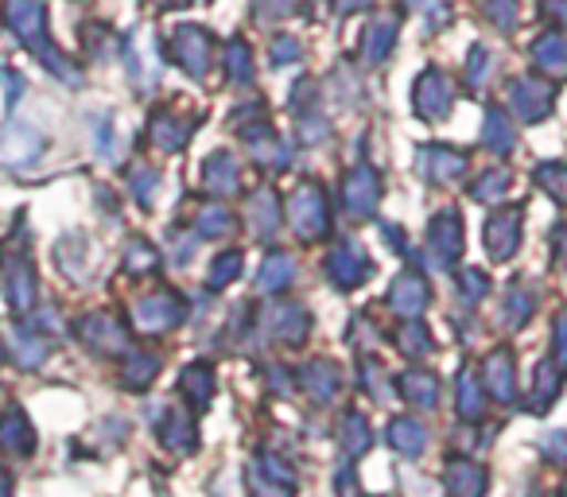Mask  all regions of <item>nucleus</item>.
<instances>
[{
	"label": "nucleus",
	"mask_w": 567,
	"mask_h": 497,
	"mask_svg": "<svg viewBox=\"0 0 567 497\" xmlns=\"http://www.w3.org/2000/svg\"><path fill=\"white\" fill-rule=\"evenodd\" d=\"M327 272H331V280L339 288H358L365 280V272H370V265H365L362 249H354V245H342V249H334V253H331Z\"/></svg>",
	"instance_id": "obj_14"
},
{
	"label": "nucleus",
	"mask_w": 567,
	"mask_h": 497,
	"mask_svg": "<svg viewBox=\"0 0 567 497\" xmlns=\"http://www.w3.org/2000/svg\"><path fill=\"white\" fill-rule=\"evenodd\" d=\"M339 489H342V494H350V497H358V482H354V470H342V474H339Z\"/></svg>",
	"instance_id": "obj_40"
},
{
	"label": "nucleus",
	"mask_w": 567,
	"mask_h": 497,
	"mask_svg": "<svg viewBox=\"0 0 567 497\" xmlns=\"http://www.w3.org/2000/svg\"><path fill=\"white\" fill-rule=\"evenodd\" d=\"M292 226L300 229V237H323L327 234V210H323V195L319 187H300L292 195Z\"/></svg>",
	"instance_id": "obj_3"
},
{
	"label": "nucleus",
	"mask_w": 567,
	"mask_h": 497,
	"mask_svg": "<svg viewBox=\"0 0 567 497\" xmlns=\"http://www.w3.org/2000/svg\"><path fill=\"white\" fill-rule=\"evenodd\" d=\"M249 489L252 497H292L296 494V474L288 463L276 455H257L249 466Z\"/></svg>",
	"instance_id": "obj_2"
},
{
	"label": "nucleus",
	"mask_w": 567,
	"mask_h": 497,
	"mask_svg": "<svg viewBox=\"0 0 567 497\" xmlns=\"http://www.w3.org/2000/svg\"><path fill=\"white\" fill-rule=\"evenodd\" d=\"M540 451L551 458V463L564 466V463H567V435H564V432H548V435L540 439Z\"/></svg>",
	"instance_id": "obj_35"
},
{
	"label": "nucleus",
	"mask_w": 567,
	"mask_h": 497,
	"mask_svg": "<svg viewBox=\"0 0 567 497\" xmlns=\"http://www.w3.org/2000/svg\"><path fill=\"white\" fill-rule=\"evenodd\" d=\"M556 362L559 370H567V311H559L556 319Z\"/></svg>",
	"instance_id": "obj_38"
},
{
	"label": "nucleus",
	"mask_w": 567,
	"mask_h": 497,
	"mask_svg": "<svg viewBox=\"0 0 567 497\" xmlns=\"http://www.w3.org/2000/svg\"><path fill=\"white\" fill-rule=\"evenodd\" d=\"M389 443H393L396 455L420 458L427 451V427L412 416H396L393 424H389Z\"/></svg>",
	"instance_id": "obj_15"
},
{
	"label": "nucleus",
	"mask_w": 567,
	"mask_h": 497,
	"mask_svg": "<svg viewBox=\"0 0 567 497\" xmlns=\"http://www.w3.org/2000/svg\"><path fill=\"white\" fill-rule=\"evenodd\" d=\"M159 373V358L156 354H128V362H125V385L128 389H148L152 385V377Z\"/></svg>",
	"instance_id": "obj_24"
},
{
	"label": "nucleus",
	"mask_w": 567,
	"mask_h": 497,
	"mask_svg": "<svg viewBox=\"0 0 567 497\" xmlns=\"http://www.w3.org/2000/svg\"><path fill=\"white\" fill-rule=\"evenodd\" d=\"M466 167V159L458 156V152H447V148H427L424 152V172L432 175V179H455L458 172Z\"/></svg>",
	"instance_id": "obj_22"
},
{
	"label": "nucleus",
	"mask_w": 567,
	"mask_h": 497,
	"mask_svg": "<svg viewBox=\"0 0 567 497\" xmlns=\"http://www.w3.org/2000/svg\"><path fill=\"white\" fill-rule=\"evenodd\" d=\"M292 277H296L292 257L276 253V257H268V265L260 269V288H265V292H280V288L292 284Z\"/></svg>",
	"instance_id": "obj_25"
},
{
	"label": "nucleus",
	"mask_w": 567,
	"mask_h": 497,
	"mask_svg": "<svg viewBox=\"0 0 567 497\" xmlns=\"http://www.w3.org/2000/svg\"><path fill=\"white\" fill-rule=\"evenodd\" d=\"M4 296H9L12 311L28 315L35 308V269L28 261H12L9 277H4Z\"/></svg>",
	"instance_id": "obj_10"
},
{
	"label": "nucleus",
	"mask_w": 567,
	"mask_h": 497,
	"mask_svg": "<svg viewBox=\"0 0 567 497\" xmlns=\"http://www.w3.org/2000/svg\"><path fill=\"white\" fill-rule=\"evenodd\" d=\"M401 350L409 358H427V354H432V334L424 331V323H420V319H409V323L401 327Z\"/></svg>",
	"instance_id": "obj_27"
},
{
	"label": "nucleus",
	"mask_w": 567,
	"mask_h": 497,
	"mask_svg": "<svg viewBox=\"0 0 567 497\" xmlns=\"http://www.w3.org/2000/svg\"><path fill=\"white\" fill-rule=\"evenodd\" d=\"M183 315H187V308H183L179 296L175 292H152V296H144V300H136L133 327L144 334H164V331H172V327H179Z\"/></svg>",
	"instance_id": "obj_1"
},
{
	"label": "nucleus",
	"mask_w": 567,
	"mask_h": 497,
	"mask_svg": "<svg viewBox=\"0 0 567 497\" xmlns=\"http://www.w3.org/2000/svg\"><path fill=\"white\" fill-rule=\"evenodd\" d=\"M564 497H567V486H564Z\"/></svg>",
	"instance_id": "obj_43"
},
{
	"label": "nucleus",
	"mask_w": 567,
	"mask_h": 497,
	"mask_svg": "<svg viewBox=\"0 0 567 497\" xmlns=\"http://www.w3.org/2000/svg\"><path fill=\"white\" fill-rule=\"evenodd\" d=\"M268 327H272V339L284 342V346H303L311 334V319L303 308L296 303H280V308L268 315Z\"/></svg>",
	"instance_id": "obj_5"
},
{
	"label": "nucleus",
	"mask_w": 567,
	"mask_h": 497,
	"mask_svg": "<svg viewBox=\"0 0 567 497\" xmlns=\"http://www.w3.org/2000/svg\"><path fill=\"white\" fill-rule=\"evenodd\" d=\"M12 354H17V362L24 365V370H35V365L48 362V342L35 339V334H17V346H12Z\"/></svg>",
	"instance_id": "obj_28"
},
{
	"label": "nucleus",
	"mask_w": 567,
	"mask_h": 497,
	"mask_svg": "<svg viewBox=\"0 0 567 497\" xmlns=\"http://www.w3.org/2000/svg\"><path fill=\"white\" fill-rule=\"evenodd\" d=\"M218 183H221L226 190L237 183V167L229 164V156H214V159H210V187H218Z\"/></svg>",
	"instance_id": "obj_34"
},
{
	"label": "nucleus",
	"mask_w": 567,
	"mask_h": 497,
	"mask_svg": "<svg viewBox=\"0 0 567 497\" xmlns=\"http://www.w3.org/2000/svg\"><path fill=\"white\" fill-rule=\"evenodd\" d=\"M0 497H12V474L0 470Z\"/></svg>",
	"instance_id": "obj_41"
},
{
	"label": "nucleus",
	"mask_w": 567,
	"mask_h": 497,
	"mask_svg": "<svg viewBox=\"0 0 567 497\" xmlns=\"http://www.w3.org/2000/svg\"><path fill=\"white\" fill-rule=\"evenodd\" d=\"M486 296V277L482 272H463V300H482Z\"/></svg>",
	"instance_id": "obj_36"
},
{
	"label": "nucleus",
	"mask_w": 567,
	"mask_h": 497,
	"mask_svg": "<svg viewBox=\"0 0 567 497\" xmlns=\"http://www.w3.org/2000/svg\"><path fill=\"white\" fill-rule=\"evenodd\" d=\"M489 133H486V141H489V148L494 152H509L513 148V133L505 128V121L497 117V113H489Z\"/></svg>",
	"instance_id": "obj_33"
},
{
	"label": "nucleus",
	"mask_w": 567,
	"mask_h": 497,
	"mask_svg": "<svg viewBox=\"0 0 567 497\" xmlns=\"http://www.w3.org/2000/svg\"><path fill=\"white\" fill-rule=\"evenodd\" d=\"M482 408H486V385H482V373L463 370L458 373V416L478 420Z\"/></svg>",
	"instance_id": "obj_20"
},
{
	"label": "nucleus",
	"mask_w": 567,
	"mask_h": 497,
	"mask_svg": "<svg viewBox=\"0 0 567 497\" xmlns=\"http://www.w3.org/2000/svg\"><path fill=\"white\" fill-rule=\"evenodd\" d=\"M0 451H9V455H32L35 451V427L24 416V408H9L0 416Z\"/></svg>",
	"instance_id": "obj_6"
},
{
	"label": "nucleus",
	"mask_w": 567,
	"mask_h": 497,
	"mask_svg": "<svg viewBox=\"0 0 567 497\" xmlns=\"http://www.w3.org/2000/svg\"><path fill=\"white\" fill-rule=\"evenodd\" d=\"M35 152H40V136L35 133H20V141L0 144V156L9 159V164H24V159H32Z\"/></svg>",
	"instance_id": "obj_29"
},
{
	"label": "nucleus",
	"mask_w": 567,
	"mask_h": 497,
	"mask_svg": "<svg viewBox=\"0 0 567 497\" xmlns=\"http://www.w3.org/2000/svg\"><path fill=\"white\" fill-rule=\"evenodd\" d=\"M362 373H365V389H370V396H378V401H385V381H381V365H373V362H365L362 365Z\"/></svg>",
	"instance_id": "obj_37"
},
{
	"label": "nucleus",
	"mask_w": 567,
	"mask_h": 497,
	"mask_svg": "<svg viewBox=\"0 0 567 497\" xmlns=\"http://www.w3.org/2000/svg\"><path fill=\"white\" fill-rule=\"evenodd\" d=\"M0 358H4V346H0Z\"/></svg>",
	"instance_id": "obj_42"
},
{
	"label": "nucleus",
	"mask_w": 567,
	"mask_h": 497,
	"mask_svg": "<svg viewBox=\"0 0 567 497\" xmlns=\"http://www.w3.org/2000/svg\"><path fill=\"white\" fill-rule=\"evenodd\" d=\"M156 432H159V439H164L172 451H179V455H187V451L198 447V432L183 408H167L164 420L156 424Z\"/></svg>",
	"instance_id": "obj_12"
},
{
	"label": "nucleus",
	"mask_w": 567,
	"mask_h": 497,
	"mask_svg": "<svg viewBox=\"0 0 567 497\" xmlns=\"http://www.w3.org/2000/svg\"><path fill=\"white\" fill-rule=\"evenodd\" d=\"M517 373H513V354L509 350H494V354L486 358V365H482V385H486V396H494V401L502 404H513V396H517Z\"/></svg>",
	"instance_id": "obj_4"
},
{
	"label": "nucleus",
	"mask_w": 567,
	"mask_h": 497,
	"mask_svg": "<svg viewBox=\"0 0 567 497\" xmlns=\"http://www.w3.org/2000/svg\"><path fill=\"white\" fill-rule=\"evenodd\" d=\"M528 315H533V292L513 288V292L505 296V327H509V331H520V327L528 323Z\"/></svg>",
	"instance_id": "obj_26"
},
{
	"label": "nucleus",
	"mask_w": 567,
	"mask_h": 497,
	"mask_svg": "<svg viewBox=\"0 0 567 497\" xmlns=\"http://www.w3.org/2000/svg\"><path fill=\"white\" fill-rule=\"evenodd\" d=\"M486 245H489V257H494V261H509L520 245V218L517 214L513 210L497 214V218L486 226Z\"/></svg>",
	"instance_id": "obj_11"
},
{
	"label": "nucleus",
	"mask_w": 567,
	"mask_h": 497,
	"mask_svg": "<svg viewBox=\"0 0 567 497\" xmlns=\"http://www.w3.org/2000/svg\"><path fill=\"white\" fill-rule=\"evenodd\" d=\"M156 261L159 257L152 253V245H144V241H133V253L125 257L128 272H148V269H156Z\"/></svg>",
	"instance_id": "obj_32"
},
{
	"label": "nucleus",
	"mask_w": 567,
	"mask_h": 497,
	"mask_svg": "<svg viewBox=\"0 0 567 497\" xmlns=\"http://www.w3.org/2000/svg\"><path fill=\"white\" fill-rule=\"evenodd\" d=\"M389 308L404 319H416L427 308V284L420 277H401L389 292Z\"/></svg>",
	"instance_id": "obj_17"
},
{
	"label": "nucleus",
	"mask_w": 567,
	"mask_h": 497,
	"mask_svg": "<svg viewBox=\"0 0 567 497\" xmlns=\"http://www.w3.org/2000/svg\"><path fill=\"white\" fill-rule=\"evenodd\" d=\"M559 393H564V370H559V362H540L533 377V393H528V408L548 412Z\"/></svg>",
	"instance_id": "obj_16"
},
{
	"label": "nucleus",
	"mask_w": 567,
	"mask_h": 497,
	"mask_svg": "<svg viewBox=\"0 0 567 497\" xmlns=\"http://www.w3.org/2000/svg\"><path fill=\"white\" fill-rule=\"evenodd\" d=\"M432 249H435V261H440V269L455 265L458 249H463V229H458L455 214H443V218H435V226H432Z\"/></svg>",
	"instance_id": "obj_18"
},
{
	"label": "nucleus",
	"mask_w": 567,
	"mask_h": 497,
	"mask_svg": "<svg viewBox=\"0 0 567 497\" xmlns=\"http://www.w3.org/2000/svg\"><path fill=\"white\" fill-rule=\"evenodd\" d=\"M378 198H381V183H378V175L373 172H354L347 179V206L350 210H358V214H370L373 206H378Z\"/></svg>",
	"instance_id": "obj_19"
},
{
	"label": "nucleus",
	"mask_w": 567,
	"mask_h": 497,
	"mask_svg": "<svg viewBox=\"0 0 567 497\" xmlns=\"http://www.w3.org/2000/svg\"><path fill=\"white\" fill-rule=\"evenodd\" d=\"M443 482H447L451 497H482V494H486V486H489L486 470H482L478 463H471V458H451Z\"/></svg>",
	"instance_id": "obj_8"
},
{
	"label": "nucleus",
	"mask_w": 567,
	"mask_h": 497,
	"mask_svg": "<svg viewBox=\"0 0 567 497\" xmlns=\"http://www.w3.org/2000/svg\"><path fill=\"white\" fill-rule=\"evenodd\" d=\"M237 272H241V257H237V253L218 257V261H214V269H210V288H226Z\"/></svg>",
	"instance_id": "obj_30"
},
{
	"label": "nucleus",
	"mask_w": 567,
	"mask_h": 497,
	"mask_svg": "<svg viewBox=\"0 0 567 497\" xmlns=\"http://www.w3.org/2000/svg\"><path fill=\"white\" fill-rule=\"evenodd\" d=\"M300 385L308 389V393L316 396L319 404H327V401H334V396H339V389H342V370H339L334 362H327V358H316V362L303 365Z\"/></svg>",
	"instance_id": "obj_7"
},
{
	"label": "nucleus",
	"mask_w": 567,
	"mask_h": 497,
	"mask_svg": "<svg viewBox=\"0 0 567 497\" xmlns=\"http://www.w3.org/2000/svg\"><path fill=\"white\" fill-rule=\"evenodd\" d=\"M218 229H229V214L210 210V214L203 218V234H218Z\"/></svg>",
	"instance_id": "obj_39"
},
{
	"label": "nucleus",
	"mask_w": 567,
	"mask_h": 497,
	"mask_svg": "<svg viewBox=\"0 0 567 497\" xmlns=\"http://www.w3.org/2000/svg\"><path fill=\"white\" fill-rule=\"evenodd\" d=\"M183 396H187L195 408H203V404H210L214 396V370L206 362H195L183 370Z\"/></svg>",
	"instance_id": "obj_21"
},
{
	"label": "nucleus",
	"mask_w": 567,
	"mask_h": 497,
	"mask_svg": "<svg viewBox=\"0 0 567 497\" xmlns=\"http://www.w3.org/2000/svg\"><path fill=\"white\" fill-rule=\"evenodd\" d=\"M370 443H373L370 424H365V420L358 416V412H350V416L342 420V447H347V455L350 458L365 455V451H370Z\"/></svg>",
	"instance_id": "obj_23"
},
{
	"label": "nucleus",
	"mask_w": 567,
	"mask_h": 497,
	"mask_svg": "<svg viewBox=\"0 0 567 497\" xmlns=\"http://www.w3.org/2000/svg\"><path fill=\"white\" fill-rule=\"evenodd\" d=\"M401 393H404V401H409L412 408L432 412L435 404H440L443 385H440V377H435V373H427V370H412V373H404V377H401Z\"/></svg>",
	"instance_id": "obj_13"
},
{
	"label": "nucleus",
	"mask_w": 567,
	"mask_h": 497,
	"mask_svg": "<svg viewBox=\"0 0 567 497\" xmlns=\"http://www.w3.org/2000/svg\"><path fill=\"white\" fill-rule=\"evenodd\" d=\"M505 183H509V175L505 172H489L478 179V187H474V198H482V203H494V198L505 195Z\"/></svg>",
	"instance_id": "obj_31"
},
{
	"label": "nucleus",
	"mask_w": 567,
	"mask_h": 497,
	"mask_svg": "<svg viewBox=\"0 0 567 497\" xmlns=\"http://www.w3.org/2000/svg\"><path fill=\"white\" fill-rule=\"evenodd\" d=\"M79 334L86 339V346L105 350V354H117L125 350V327L117 323L113 315H86L79 327Z\"/></svg>",
	"instance_id": "obj_9"
}]
</instances>
